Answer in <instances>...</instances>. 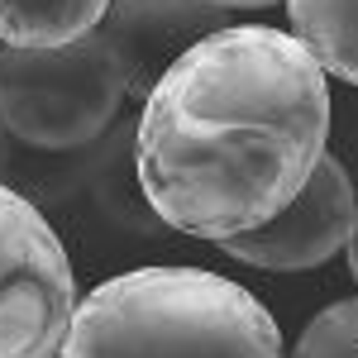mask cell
<instances>
[{"label": "cell", "mask_w": 358, "mask_h": 358, "mask_svg": "<svg viewBox=\"0 0 358 358\" xmlns=\"http://www.w3.org/2000/svg\"><path fill=\"white\" fill-rule=\"evenodd\" d=\"M325 138V67L287 29L229 24L148 91L134 134L138 187L167 229L220 244L301 192Z\"/></svg>", "instance_id": "1"}, {"label": "cell", "mask_w": 358, "mask_h": 358, "mask_svg": "<svg viewBox=\"0 0 358 358\" xmlns=\"http://www.w3.org/2000/svg\"><path fill=\"white\" fill-rule=\"evenodd\" d=\"M57 358H282V334L220 273L134 268L82 296Z\"/></svg>", "instance_id": "2"}, {"label": "cell", "mask_w": 358, "mask_h": 358, "mask_svg": "<svg viewBox=\"0 0 358 358\" xmlns=\"http://www.w3.org/2000/svg\"><path fill=\"white\" fill-rule=\"evenodd\" d=\"M124 101V77L101 34L62 48H0V124L34 153L96 143Z\"/></svg>", "instance_id": "3"}, {"label": "cell", "mask_w": 358, "mask_h": 358, "mask_svg": "<svg viewBox=\"0 0 358 358\" xmlns=\"http://www.w3.org/2000/svg\"><path fill=\"white\" fill-rule=\"evenodd\" d=\"M77 310V273L48 215L0 182V358H57Z\"/></svg>", "instance_id": "4"}, {"label": "cell", "mask_w": 358, "mask_h": 358, "mask_svg": "<svg viewBox=\"0 0 358 358\" xmlns=\"http://www.w3.org/2000/svg\"><path fill=\"white\" fill-rule=\"evenodd\" d=\"M349 224H354V182L339 158L320 153L306 187L273 220L253 224L244 234H229V239H220V248L229 258L268 268V273H301V268L330 263L349 244Z\"/></svg>", "instance_id": "5"}, {"label": "cell", "mask_w": 358, "mask_h": 358, "mask_svg": "<svg viewBox=\"0 0 358 358\" xmlns=\"http://www.w3.org/2000/svg\"><path fill=\"white\" fill-rule=\"evenodd\" d=\"M229 24H234L229 10L206 5V0H110L96 34L106 38L129 101L143 106L148 91L163 82V72L192 43H201V38H210Z\"/></svg>", "instance_id": "6"}, {"label": "cell", "mask_w": 358, "mask_h": 358, "mask_svg": "<svg viewBox=\"0 0 358 358\" xmlns=\"http://www.w3.org/2000/svg\"><path fill=\"white\" fill-rule=\"evenodd\" d=\"M134 134L138 120H115L106 134L96 138V153L86 167V182L72 210L82 215L91 234L106 239H158L167 224L148 206V196L138 187V163H134Z\"/></svg>", "instance_id": "7"}, {"label": "cell", "mask_w": 358, "mask_h": 358, "mask_svg": "<svg viewBox=\"0 0 358 358\" xmlns=\"http://www.w3.org/2000/svg\"><path fill=\"white\" fill-rule=\"evenodd\" d=\"M110 0H0L5 48H62L96 34Z\"/></svg>", "instance_id": "8"}, {"label": "cell", "mask_w": 358, "mask_h": 358, "mask_svg": "<svg viewBox=\"0 0 358 358\" xmlns=\"http://www.w3.org/2000/svg\"><path fill=\"white\" fill-rule=\"evenodd\" d=\"M287 15L306 53L358 86V0H287Z\"/></svg>", "instance_id": "9"}, {"label": "cell", "mask_w": 358, "mask_h": 358, "mask_svg": "<svg viewBox=\"0 0 358 358\" xmlns=\"http://www.w3.org/2000/svg\"><path fill=\"white\" fill-rule=\"evenodd\" d=\"M292 358H358V296L354 301L325 306L310 325Z\"/></svg>", "instance_id": "10"}, {"label": "cell", "mask_w": 358, "mask_h": 358, "mask_svg": "<svg viewBox=\"0 0 358 358\" xmlns=\"http://www.w3.org/2000/svg\"><path fill=\"white\" fill-rule=\"evenodd\" d=\"M10 163H15V143H10V129L0 124V182L10 177Z\"/></svg>", "instance_id": "11"}, {"label": "cell", "mask_w": 358, "mask_h": 358, "mask_svg": "<svg viewBox=\"0 0 358 358\" xmlns=\"http://www.w3.org/2000/svg\"><path fill=\"white\" fill-rule=\"evenodd\" d=\"M349 273L358 277V206H354V224H349Z\"/></svg>", "instance_id": "12"}, {"label": "cell", "mask_w": 358, "mask_h": 358, "mask_svg": "<svg viewBox=\"0 0 358 358\" xmlns=\"http://www.w3.org/2000/svg\"><path fill=\"white\" fill-rule=\"evenodd\" d=\"M206 5H220V10H258V5H277V0H206Z\"/></svg>", "instance_id": "13"}]
</instances>
